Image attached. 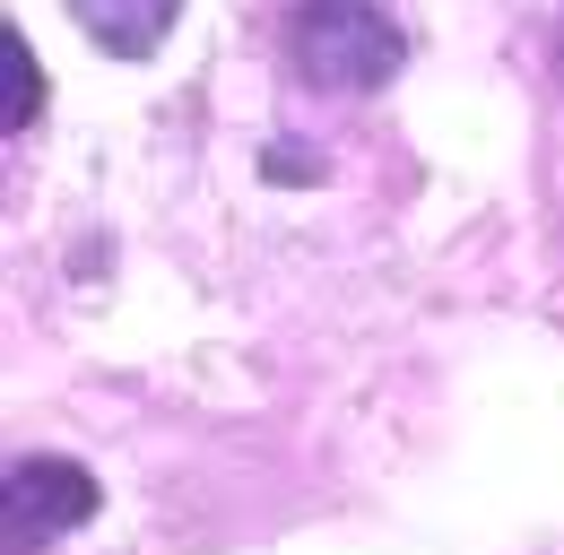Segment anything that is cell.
<instances>
[{
  "instance_id": "cell-2",
  "label": "cell",
  "mask_w": 564,
  "mask_h": 555,
  "mask_svg": "<svg viewBox=\"0 0 564 555\" xmlns=\"http://www.w3.org/2000/svg\"><path fill=\"white\" fill-rule=\"evenodd\" d=\"M87 512H96V478L78 460H18L9 469V521H0V538H9V555H44L53 538H70Z\"/></svg>"
},
{
  "instance_id": "cell-3",
  "label": "cell",
  "mask_w": 564,
  "mask_h": 555,
  "mask_svg": "<svg viewBox=\"0 0 564 555\" xmlns=\"http://www.w3.org/2000/svg\"><path fill=\"white\" fill-rule=\"evenodd\" d=\"M174 9H183V0H70V18L105 44V53H122V62H148V53L165 44Z\"/></svg>"
},
{
  "instance_id": "cell-4",
  "label": "cell",
  "mask_w": 564,
  "mask_h": 555,
  "mask_svg": "<svg viewBox=\"0 0 564 555\" xmlns=\"http://www.w3.org/2000/svg\"><path fill=\"white\" fill-rule=\"evenodd\" d=\"M35 105H44V78H35V53H26L18 26H9V35H0V131L18 139L35 122Z\"/></svg>"
},
{
  "instance_id": "cell-1",
  "label": "cell",
  "mask_w": 564,
  "mask_h": 555,
  "mask_svg": "<svg viewBox=\"0 0 564 555\" xmlns=\"http://www.w3.org/2000/svg\"><path fill=\"white\" fill-rule=\"evenodd\" d=\"M286 53L313 87H382L400 69V26L373 0H304L286 18Z\"/></svg>"
}]
</instances>
